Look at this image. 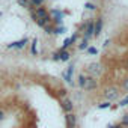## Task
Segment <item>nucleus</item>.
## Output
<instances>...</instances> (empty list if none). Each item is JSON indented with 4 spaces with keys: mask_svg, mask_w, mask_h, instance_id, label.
Segmentation results:
<instances>
[{
    "mask_svg": "<svg viewBox=\"0 0 128 128\" xmlns=\"http://www.w3.org/2000/svg\"><path fill=\"white\" fill-rule=\"evenodd\" d=\"M42 2H44V0H30V3H32L33 6H41Z\"/></svg>",
    "mask_w": 128,
    "mask_h": 128,
    "instance_id": "obj_16",
    "label": "nucleus"
},
{
    "mask_svg": "<svg viewBox=\"0 0 128 128\" xmlns=\"http://www.w3.org/2000/svg\"><path fill=\"white\" fill-rule=\"evenodd\" d=\"M119 106H120V107H124V106H128V95H126L125 98H122V100H120Z\"/></svg>",
    "mask_w": 128,
    "mask_h": 128,
    "instance_id": "obj_15",
    "label": "nucleus"
},
{
    "mask_svg": "<svg viewBox=\"0 0 128 128\" xmlns=\"http://www.w3.org/2000/svg\"><path fill=\"white\" fill-rule=\"evenodd\" d=\"M60 106H62V108H63V112H65V113H72L74 104H72V101H71V100L63 98V100L60 101Z\"/></svg>",
    "mask_w": 128,
    "mask_h": 128,
    "instance_id": "obj_3",
    "label": "nucleus"
},
{
    "mask_svg": "<svg viewBox=\"0 0 128 128\" xmlns=\"http://www.w3.org/2000/svg\"><path fill=\"white\" fill-rule=\"evenodd\" d=\"M107 128H124V126H122L120 124H116V125H108Z\"/></svg>",
    "mask_w": 128,
    "mask_h": 128,
    "instance_id": "obj_21",
    "label": "nucleus"
},
{
    "mask_svg": "<svg viewBox=\"0 0 128 128\" xmlns=\"http://www.w3.org/2000/svg\"><path fill=\"white\" fill-rule=\"evenodd\" d=\"M26 44H27V38H23L21 41H17V42L9 44V45H8V48H23Z\"/></svg>",
    "mask_w": 128,
    "mask_h": 128,
    "instance_id": "obj_9",
    "label": "nucleus"
},
{
    "mask_svg": "<svg viewBox=\"0 0 128 128\" xmlns=\"http://www.w3.org/2000/svg\"><path fill=\"white\" fill-rule=\"evenodd\" d=\"M88 71H89V74H92V77L100 76L101 74V65L100 63H90V65L88 66Z\"/></svg>",
    "mask_w": 128,
    "mask_h": 128,
    "instance_id": "obj_5",
    "label": "nucleus"
},
{
    "mask_svg": "<svg viewBox=\"0 0 128 128\" xmlns=\"http://www.w3.org/2000/svg\"><path fill=\"white\" fill-rule=\"evenodd\" d=\"M78 48H80V50H84V48H88V39H83V41H82V44L78 45Z\"/></svg>",
    "mask_w": 128,
    "mask_h": 128,
    "instance_id": "obj_14",
    "label": "nucleus"
},
{
    "mask_svg": "<svg viewBox=\"0 0 128 128\" xmlns=\"http://www.w3.org/2000/svg\"><path fill=\"white\" fill-rule=\"evenodd\" d=\"M32 17H33V20H35V21L50 18V15H48V12H47V9H45V8H38V9H36V12H33V14H32Z\"/></svg>",
    "mask_w": 128,
    "mask_h": 128,
    "instance_id": "obj_2",
    "label": "nucleus"
},
{
    "mask_svg": "<svg viewBox=\"0 0 128 128\" xmlns=\"http://www.w3.org/2000/svg\"><path fill=\"white\" fill-rule=\"evenodd\" d=\"M119 96V92H118V89L116 88H108L107 90H106V98H107V101L110 102V101H113V100H116Z\"/></svg>",
    "mask_w": 128,
    "mask_h": 128,
    "instance_id": "obj_4",
    "label": "nucleus"
},
{
    "mask_svg": "<svg viewBox=\"0 0 128 128\" xmlns=\"http://www.w3.org/2000/svg\"><path fill=\"white\" fill-rule=\"evenodd\" d=\"M5 119H6V112H5V108L0 107V122H3Z\"/></svg>",
    "mask_w": 128,
    "mask_h": 128,
    "instance_id": "obj_13",
    "label": "nucleus"
},
{
    "mask_svg": "<svg viewBox=\"0 0 128 128\" xmlns=\"http://www.w3.org/2000/svg\"><path fill=\"white\" fill-rule=\"evenodd\" d=\"M94 36V23L89 21L84 27V39H90Z\"/></svg>",
    "mask_w": 128,
    "mask_h": 128,
    "instance_id": "obj_7",
    "label": "nucleus"
},
{
    "mask_svg": "<svg viewBox=\"0 0 128 128\" xmlns=\"http://www.w3.org/2000/svg\"><path fill=\"white\" fill-rule=\"evenodd\" d=\"M101 30H102V20L98 18L96 23H94V36H100Z\"/></svg>",
    "mask_w": 128,
    "mask_h": 128,
    "instance_id": "obj_8",
    "label": "nucleus"
},
{
    "mask_svg": "<svg viewBox=\"0 0 128 128\" xmlns=\"http://www.w3.org/2000/svg\"><path fill=\"white\" fill-rule=\"evenodd\" d=\"M70 53L66 51V50H60L59 51V60H63V62H66V60H70Z\"/></svg>",
    "mask_w": 128,
    "mask_h": 128,
    "instance_id": "obj_10",
    "label": "nucleus"
},
{
    "mask_svg": "<svg viewBox=\"0 0 128 128\" xmlns=\"http://www.w3.org/2000/svg\"><path fill=\"white\" fill-rule=\"evenodd\" d=\"M107 107H110V102H108V101H104L102 104L98 106V108H107Z\"/></svg>",
    "mask_w": 128,
    "mask_h": 128,
    "instance_id": "obj_18",
    "label": "nucleus"
},
{
    "mask_svg": "<svg viewBox=\"0 0 128 128\" xmlns=\"http://www.w3.org/2000/svg\"><path fill=\"white\" fill-rule=\"evenodd\" d=\"M124 88L128 90V77H126V78H125V82H124Z\"/></svg>",
    "mask_w": 128,
    "mask_h": 128,
    "instance_id": "obj_22",
    "label": "nucleus"
},
{
    "mask_svg": "<svg viewBox=\"0 0 128 128\" xmlns=\"http://www.w3.org/2000/svg\"><path fill=\"white\" fill-rule=\"evenodd\" d=\"M88 53H89V54H96L98 50H96L95 47H88Z\"/></svg>",
    "mask_w": 128,
    "mask_h": 128,
    "instance_id": "obj_17",
    "label": "nucleus"
},
{
    "mask_svg": "<svg viewBox=\"0 0 128 128\" xmlns=\"http://www.w3.org/2000/svg\"><path fill=\"white\" fill-rule=\"evenodd\" d=\"M125 68L128 70V59H126V63H125Z\"/></svg>",
    "mask_w": 128,
    "mask_h": 128,
    "instance_id": "obj_23",
    "label": "nucleus"
},
{
    "mask_svg": "<svg viewBox=\"0 0 128 128\" xmlns=\"http://www.w3.org/2000/svg\"><path fill=\"white\" fill-rule=\"evenodd\" d=\"M65 120H66V128H74L76 126V122H77V118H76L74 113H66Z\"/></svg>",
    "mask_w": 128,
    "mask_h": 128,
    "instance_id": "obj_6",
    "label": "nucleus"
},
{
    "mask_svg": "<svg viewBox=\"0 0 128 128\" xmlns=\"http://www.w3.org/2000/svg\"><path fill=\"white\" fill-rule=\"evenodd\" d=\"M78 86L84 90H94V89H96V80L94 77H88L84 74H80L78 76Z\"/></svg>",
    "mask_w": 128,
    "mask_h": 128,
    "instance_id": "obj_1",
    "label": "nucleus"
},
{
    "mask_svg": "<svg viewBox=\"0 0 128 128\" xmlns=\"http://www.w3.org/2000/svg\"><path fill=\"white\" fill-rule=\"evenodd\" d=\"M120 125H122V126H128V113H125V114L122 116V122H120Z\"/></svg>",
    "mask_w": 128,
    "mask_h": 128,
    "instance_id": "obj_12",
    "label": "nucleus"
},
{
    "mask_svg": "<svg viewBox=\"0 0 128 128\" xmlns=\"http://www.w3.org/2000/svg\"><path fill=\"white\" fill-rule=\"evenodd\" d=\"M32 53H33V54L38 53V51H36V39H33V44H32Z\"/></svg>",
    "mask_w": 128,
    "mask_h": 128,
    "instance_id": "obj_19",
    "label": "nucleus"
},
{
    "mask_svg": "<svg viewBox=\"0 0 128 128\" xmlns=\"http://www.w3.org/2000/svg\"><path fill=\"white\" fill-rule=\"evenodd\" d=\"M72 72H74V66H70V68H68V71L65 72V80H66L68 83H71V82H72V80H71V78H72Z\"/></svg>",
    "mask_w": 128,
    "mask_h": 128,
    "instance_id": "obj_11",
    "label": "nucleus"
},
{
    "mask_svg": "<svg viewBox=\"0 0 128 128\" xmlns=\"http://www.w3.org/2000/svg\"><path fill=\"white\" fill-rule=\"evenodd\" d=\"M84 8H86V9L94 11V9H95V5H92V3H86V5H84Z\"/></svg>",
    "mask_w": 128,
    "mask_h": 128,
    "instance_id": "obj_20",
    "label": "nucleus"
}]
</instances>
